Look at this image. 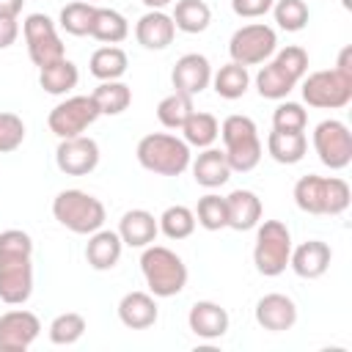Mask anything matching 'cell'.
I'll list each match as a JSON object with an SVG mask.
<instances>
[{
    "instance_id": "obj_2",
    "label": "cell",
    "mask_w": 352,
    "mask_h": 352,
    "mask_svg": "<svg viewBox=\"0 0 352 352\" xmlns=\"http://www.w3.org/2000/svg\"><path fill=\"white\" fill-rule=\"evenodd\" d=\"M308 72V52L297 44L283 47L280 52H275V58L258 69L256 74V91L264 99H286L292 94V88L305 77Z\"/></svg>"
},
{
    "instance_id": "obj_38",
    "label": "cell",
    "mask_w": 352,
    "mask_h": 352,
    "mask_svg": "<svg viewBox=\"0 0 352 352\" xmlns=\"http://www.w3.org/2000/svg\"><path fill=\"white\" fill-rule=\"evenodd\" d=\"M85 333V316L82 314H74V311H66V314H58L52 322H50V341L58 344V346H72L82 338Z\"/></svg>"
},
{
    "instance_id": "obj_29",
    "label": "cell",
    "mask_w": 352,
    "mask_h": 352,
    "mask_svg": "<svg viewBox=\"0 0 352 352\" xmlns=\"http://www.w3.org/2000/svg\"><path fill=\"white\" fill-rule=\"evenodd\" d=\"M91 99L99 107V116H121L132 104V88L121 80H104L94 88Z\"/></svg>"
},
{
    "instance_id": "obj_26",
    "label": "cell",
    "mask_w": 352,
    "mask_h": 352,
    "mask_svg": "<svg viewBox=\"0 0 352 352\" xmlns=\"http://www.w3.org/2000/svg\"><path fill=\"white\" fill-rule=\"evenodd\" d=\"M267 151L280 165H297L305 157V151H308V138H305V132L272 129L270 138H267Z\"/></svg>"
},
{
    "instance_id": "obj_39",
    "label": "cell",
    "mask_w": 352,
    "mask_h": 352,
    "mask_svg": "<svg viewBox=\"0 0 352 352\" xmlns=\"http://www.w3.org/2000/svg\"><path fill=\"white\" fill-rule=\"evenodd\" d=\"M272 14H275L278 28L286 33L302 30L308 25V16H311L305 0H278V3H272Z\"/></svg>"
},
{
    "instance_id": "obj_35",
    "label": "cell",
    "mask_w": 352,
    "mask_h": 352,
    "mask_svg": "<svg viewBox=\"0 0 352 352\" xmlns=\"http://www.w3.org/2000/svg\"><path fill=\"white\" fill-rule=\"evenodd\" d=\"M192 96H184V94H168L165 99H160V104H157V118H160V124L162 126H168V129H182L184 126V121L192 116Z\"/></svg>"
},
{
    "instance_id": "obj_27",
    "label": "cell",
    "mask_w": 352,
    "mask_h": 352,
    "mask_svg": "<svg viewBox=\"0 0 352 352\" xmlns=\"http://www.w3.org/2000/svg\"><path fill=\"white\" fill-rule=\"evenodd\" d=\"M77 82H80V72L69 58H60V60L38 69V85L52 96L69 94L72 88H77Z\"/></svg>"
},
{
    "instance_id": "obj_11",
    "label": "cell",
    "mask_w": 352,
    "mask_h": 352,
    "mask_svg": "<svg viewBox=\"0 0 352 352\" xmlns=\"http://www.w3.org/2000/svg\"><path fill=\"white\" fill-rule=\"evenodd\" d=\"M22 33H25L28 55L38 69L66 58V50H63V41L58 36V28L47 14H28L25 22H22Z\"/></svg>"
},
{
    "instance_id": "obj_47",
    "label": "cell",
    "mask_w": 352,
    "mask_h": 352,
    "mask_svg": "<svg viewBox=\"0 0 352 352\" xmlns=\"http://www.w3.org/2000/svg\"><path fill=\"white\" fill-rule=\"evenodd\" d=\"M88 3H96V0H88Z\"/></svg>"
},
{
    "instance_id": "obj_43",
    "label": "cell",
    "mask_w": 352,
    "mask_h": 352,
    "mask_svg": "<svg viewBox=\"0 0 352 352\" xmlns=\"http://www.w3.org/2000/svg\"><path fill=\"white\" fill-rule=\"evenodd\" d=\"M16 36H19L16 19H14V16H0V50L11 47V44L16 41Z\"/></svg>"
},
{
    "instance_id": "obj_40",
    "label": "cell",
    "mask_w": 352,
    "mask_h": 352,
    "mask_svg": "<svg viewBox=\"0 0 352 352\" xmlns=\"http://www.w3.org/2000/svg\"><path fill=\"white\" fill-rule=\"evenodd\" d=\"M308 113L302 110L300 102H280L272 113V129L280 132H305Z\"/></svg>"
},
{
    "instance_id": "obj_33",
    "label": "cell",
    "mask_w": 352,
    "mask_h": 352,
    "mask_svg": "<svg viewBox=\"0 0 352 352\" xmlns=\"http://www.w3.org/2000/svg\"><path fill=\"white\" fill-rule=\"evenodd\" d=\"M212 85L217 91V96L223 99H239L245 96L248 85H250V74H248V66H239V63H226L220 66L217 74H212Z\"/></svg>"
},
{
    "instance_id": "obj_41",
    "label": "cell",
    "mask_w": 352,
    "mask_h": 352,
    "mask_svg": "<svg viewBox=\"0 0 352 352\" xmlns=\"http://www.w3.org/2000/svg\"><path fill=\"white\" fill-rule=\"evenodd\" d=\"M25 140V121L16 113L0 110V154H11Z\"/></svg>"
},
{
    "instance_id": "obj_30",
    "label": "cell",
    "mask_w": 352,
    "mask_h": 352,
    "mask_svg": "<svg viewBox=\"0 0 352 352\" xmlns=\"http://www.w3.org/2000/svg\"><path fill=\"white\" fill-rule=\"evenodd\" d=\"M91 74L96 80H121L126 74V66H129V58L121 47L116 44H107V47H99L94 55H91Z\"/></svg>"
},
{
    "instance_id": "obj_16",
    "label": "cell",
    "mask_w": 352,
    "mask_h": 352,
    "mask_svg": "<svg viewBox=\"0 0 352 352\" xmlns=\"http://www.w3.org/2000/svg\"><path fill=\"white\" fill-rule=\"evenodd\" d=\"M170 82L176 94L184 96H198L204 88H209L212 82V66L206 60V55L201 52H187L176 60L173 72H170Z\"/></svg>"
},
{
    "instance_id": "obj_9",
    "label": "cell",
    "mask_w": 352,
    "mask_h": 352,
    "mask_svg": "<svg viewBox=\"0 0 352 352\" xmlns=\"http://www.w3.org/2000/svg\"><path fill=\"white\" fill-rule=\"evenodd\" d=\"M302 99L319 110H338L352 102V77L338 69H322L302 80Z\"/></svg>"
},
{
    "instance_id": "obj_15",
    "label": "cell",
    "mask_w": 352,
    "mask_h": 352,
    "mask_svg": "<svg viewBox=\"0 0 352 352\" xmlns=\"http://www.w3.org/2000/svg\"><path fill=\"white\" fill-rule=\"evenodd\" d=\"M41 333V322L33 311L14 308L0 316V352H25Z\"/></svg>"
},
{
    "instance_id": "obj_20",
    "label": "cell",
    "mask_w": 352,
    "mask_h": 352,
    "mask_svg": "<svg viewBox=\"0 0 352 352\" xmlns=\"http://www.w3.org/2000/svg\"><path fill=\"white\" fill-rule=\"evenodd\" d=\"M176 36V25L165 11H146L135 22V38L146 50H165Z\"/></svg>"
},
{
    "instance_id": "obj_10",
    "label": "cell",
    "mask_w": 352,
    "mask_h": 352,
    "mask_svg": "<svg viewBox=\"0 0 352 352\" xmlns=\"http://www.w3.org/2000/svg\"><path fill=\"white\" fill-rule=\"evenodd\" d=\"M275 47H278L275 30L264 22H250L234 30L228 41V55L239 66H256V63H267L275 55Z\"/></svg>"
},
{
    "instance_id": "obj_31",
    "label": "cell",
    "mask_w": 352,
    "mask_h": 352,
    "mask_svg": "<svg viewBox=\"0 0 352 352\" xmlns=\"http://www.w3.org/2000/svg\"><path fill=\"white\" fill-rule=\"evenodd\" d=\"M170 19L182 33H204L212 22V11L204 0H179Z\"/></svg>"
},
{
    "instance_id": "obj_46",
    "label": "cell",
    "mask_w": 352,
    "mask_h": 352,
    "mask_svg": "<svg viewBox=\"0 0 352 352\" xmlns=\"http://www.w3.org/2000/svg\"><path fill=\"white\" fill-rule=\"evenodd\" d=\"M140 3H143L148 11H162V8H165V6H170L173 0H140Z\"/></svg>"
},
{
    "instance_id": "obj_22",
    "label": "cell",
    "mask_w": 352,
    "mask_h": 352,
    "mask_svg": "<svg viewBox=\"0 0 352 352\" xmlns=\"http://www.w3.org/2000/svg\"><path fill=\"white\" fill-rule=\"evenodd\" d=\"M157 300L151 292H126L118 302V319L129 330H146L157 322Z\"/></svg>"
},
{
    "instance_id": "obj_14",
    "label": "cell",
    "mask_w": 352,
    "mask_h": 352,
    "mask_svg": "<svg viewBox=\"0 0 352 352\" xmlns=\"http://www.w3.org/2000/svg\"><path fill=\"white\" fill-rule=\"evenodd\" d=\"M55 165L66 176H88L99 165V143L88 135L63 138L55 148Z\"/></svg>"
},
{
    "instance_id": "obj_23",
    "label": "cell",
    "mask_w": 352,
    "mask_h": 352,
    "mask_svg": "<svg viewBox=\"0 0 352 352\" xmlns=\"http://www.w3.org/2000/svg\"><path fill=\"white\" fill-rule=\"evenodd\" d=\"M121 250H124V242L118 236V231H107V228H99L94 234H88V245H85V258L94 270L104 272V270H113L121 258Z\"/></svg>"
},
{
    "instance_id": "obj_42",
    "label": "cell",
    "mask_w": 352,
    "mask_h": 352,
    "mask_svg": "<svg viewBox=\"0 0 352 352\" xmlns=\"http://www.w3.org/2000/svg\"><path fill=\"white\" fill-rule=\"evenodd\" d=\"M231 8L236 16L256 19V16H264L267 11H272V0H231Z\"/></svg>"
},
{
    "instance_id": "obj_17",
    "label": "cell",
    "mask_w": 352,
    "mask_h": 352,
    "mask_svg": "<svg viewBox=\"0 0 352 352\" xmlns=\"http://www.w3.org/2000/svg\"><path fill=\"white\" fill-rule=\"evenodd\" d=\"M256 322H258V327H264L270 333L292 330L294 322H297V305H294L292 297H286L280 292L264 294L256 302Z\"/></svg>"
},
{
    "instance_id": "obj_19",
    "label": "cell",
    "mask_w": 352,
    "mask_h": 352,
    "mask_svg": "<svg viewBox=\"0 0 352 352\" xmlns=\"http://www.w3.org/2000/svg\"><path fill=\"white\" fill-rule=\"evenodd\" d=\"M187 324L198 338L214 341V338H223L228 333V311L220 302L198 300L187 314Z\"/></svg>"
},
{
    "instance_id": "obj_44",
    "label": "cell",
    "mask_w": 352,
    "mask_h": 352,
    "mask_svg": "<svg viewBox=\"0 0 352 352\" xmlns=\"http://www.w3.org/2000/svg\"><path fill=\"white\" fill-rule=\"evenodd\" d=\"M336 69H338L341 74H346V77H352V47H344V50L338 52V60H336Z\"/></svg>"
},
{
    "instance_id": "obj_4",
    "label": "cell",
    "mask_w": 352,
    "mask_h": 352,
    "mask_svg": "<svg viewBox=\"0 0 352 352\" xmlns=\"http://www.w3.org/2000/svg\"><path fill=\"white\" fill-rule=\"evenodd\" d=\"M140 272L154 297H176L187 286V264L170 248L146 245L140 256Z\"/></svg>"
},
{
    "instance_id": "obj_45",
    "label": "cell",
    "mask_w": 352,
    "mask_h": 352,
    "mask_svg": "<svg viewBox=\"0 0 352 352\" xmlns=\"http://www.w3.org/2000/svg\"><path fill=\"white\" fill-rule=\"evenodd\" d=\"M22 6H25V0H0V16H14L16 19Z\"/></svg>"
},
{
    "instance_id": "obj_21",
    "label": "cell",
    "mask_w": 352,
    "mask_h": 352,
    "mask_svg": "<svg viewBox=\"0 0 352 352\" xmlns=\"http://www.w3.org/2000/svg\"><path fill=\"white\" fill-rule=\"evenodd\" d=\"M157 234H160V223L146 209H129L118 220V236L126 248H146L157 239Z\"/></svg>"
},
{
    "instance_id": "obj_12",
    "label": "cell",
    "mask_w": 352,
    "mask_h": 352,
    "mask_svg": "<svg viewBox=\"0 0 352 352\" xmlns=\"http://www.w3.org/2000/svg\"><path fill=\"white\" fill-rule=\"evenodd\" d=\"M314 151L330 170H344L352 162V132L338 118H324L314 129Z\"/></svg>"
},
{
    "instance_id": "obj_32",
    "label": "cell",
    "mask_w": 352,
    "mask_h": 352,
    "mask_svg": "<svg viewBox=\"0 0 352 352\" xmlns=\"http://www.w3.org/2000/svg\"><path fill=\"white\" fill-rule=\"evenodd\" d=\"M182 132H184V143H187V146L209 148V146L217 140V135H220V121H217L212 113L192 110V116L184 121Z\"/></svg>"
},
{
    "instance_id": "obj_34",
    "label": "cell",
    "mask_w": 352,
    "mask_h": 352,
    "mask_svg": "<svg viewBox=\"0 0 352 352\" xmlns=\"http://www.w3.org/2000/svg\"><path fill=\"white\" fill-rule=\"evenodd\" d=\"M157 223H160V231L168 239H176L179 242V239H187L195 231V212L187 209V206H182V204H176V206H168L157 217Z\"/></svg>"
},
{
    "instance_id": "obj_8",
    "label": "cell",
    "mask_w": 352,
    "mask_h": 352,
    "mask_svg": "<svg viewBox=\"0 0 352 352\" xmlns=\"http://www.w3.org/2000/svg\"><path fill=\"white\" fill-rule=\"evenodd\" d=\"M292 256V234L280 220H264L256 231L253 245V264L261 275L275 278L289 267Z\"/></svg>"
},
{
    "instance_id": "obj_3",
    "label": "cell",
    "mask_w": 352,
    "mask_h": 352,
    "mask_svg": "<svg viewBox=\"0 0 352 352\" xmlns=\"http://www.w3.org/2000/svg\"><path fill=\"white\" fill-rule=\"evenodd\" d=\"M352 201V190L338 176L308 173L294 184V204L305 214H341Z\"/></svg>"
},
{
    "instance_id": "obj_37",
    "label": "cell",
    "mask_w": 352,
    "mask_h": 352,
    "mask_svg": "<svg viewBox=\"0 0 352 352\" xmlns=\"http://www.w3.org/2000/svg\"><path fill=\"white\" fill-rule=\"evenodd\" d=\"M195 223L206 231H220V228H228V206H226V198L214 195V192H206L204 198H198V206H195Z\"/></svg>"
},
{
    "instance_id": "obj_24",
    "label": "cell",
    "mask_w": 352,
    "mask_h": 352,
    "mask_svg": "<svg viewBox=\"0 0 352 352\" xmlns=\"http://www.w3.org/2000/svg\"><path fill=\"white\" fill-rule=\"evenodd\" d=\"M192 162V176L201 187L206 190H214V187H223L228 179H231V165L226 160V151L220 148H204Z\"/></svg>"
},
{
    "instance_id": "obj_25",
    "label": "cell",
    "mask_w": 352,
    "mask_h": 352,
    "mask_svg": "<svg viewBox=\"0 0 352 352\" xmlns=\"http://www.w3.org/2000/svg\"><path fill=\"white\" fill-rule=\"evenodd\" d=\"M228 206V228L234 231H250L261 223V198L253 190H234L226 195Z\"/></svg>"
},
{
    "instance_id": "obj_1",
    "label": "cell",
    "mask_w": 352,
    "mask_h": 352,
    "mask_svg": "<svg viewBox=\"0 0 352 352\" xmlns=\"http://www.w3.org/2000/svg\"><path fill=\"white\" fill-rule=\"evenodd\" d=\"M33 294V239L19 228L0 231V300L22 305Z\"/></svg>"
},
{
    "instance_id": "obj_13",
    "label": "cell",
    "mask_w": 352,
    "mask_h": 352,
    "mask_svg": "<svg viewBox=\"0 0 352 352\" xmlns=\"http://www.w3.org/2000/svg\"><path fill=\"white\" fill-rule=\"evenodd\" d=\"M99 118V107L91 96H69L63 102H58L50 116H47V126L55 138H74L82 135L94 121Z\"/></svg>"
},
{
    "instance_id": "obj_6",
    "label": "cell",
    "mask_w": 352,
    "mask_h": 352,
    "mask_svg": "<svg viewBox=\"0 0 352 352\" xmlns=\"http://www.w3.org/2000/svg\"><path fill=\"white\" fill-rule=\"evenodd\" d=\"M220 138H223V146H226L223 151H226L231 170L248 173L261 162V140H258V129L253 118L239 116V113L228 116L220 124Z\"/></svg>"
},
{
    "instance_id": "obj_5",
    "label": "cell",
    "mask_w": 352,
    "mask_h": 352,
    "mask_svg": "<svg viewBox=\"0 0 352 352\" xmlns=\"http://www.w3.org/2000/svg\"><path fill=\"white\" fill-rule=\"evenodd\" d=\"M135 154L146 170L160 173V176H182L192 160L190 146L182 138L168 135V132H151L140 138Z\"/></svg>"
},
{
    "instance_id": "obj_28",
    "label": "cell",
    "mask_w": 352,
    "mask_h": 352,
    "mask_svg": "<svg viewBox=\"0 0 352 352\" xmlns=\"http://www.w3.org/2000/svg\"><path fill=\"white\" fill-rule=\"evenodd\" d=\"M96 41L102 44H121L126 36H129V22L121 11L116 8H99L96 6V14H94V22H91V33Z\"/></svg>"
},
{
    "instance_id": "obj_36",
    "label": "cell",
    "mask_w": 352,
    "mask_h": 352,
    "mask_svg": "<svg viewBox=\"0 0 352 352\" xmlns=\"http://www.w3.org/2000/svg\"><path fill=\"white\" fill-rule=\"evenodd\" d=\"M94 14H96V6L88 3V0H77V3H69L60 8V28L69 33V36H88L91 33V22H94Z\"/></svg>"
},
{
    "instance_id": "obj_7",
    "label": "cell",
    "mask_w": 352,
    "mask_h": 352,
    "mask_svg": "<svg viewBox=\"0 0 352 352\" xmlns=\"http://www.w3.org/2000/svg\"><path fill=\"white\" fill-rule=\"evenodd\" d=\"M55 220L72 234H94L104 226V204L85 190H60L52 201Z\"/></svg>"
},
{
    "instance_id": "obj_18",
    "label": "cell",
    "mask_w": 352,
    "mask_h": 352,
    "mask_svg": "<svg viewBox=\"0 0 352 352\" xmlns=\"http://www.w3.org/2000/svg\"><path fill=\"white\" fill-rule=\"evenodd\" d=\"M330 261H333V250H330V245L322 242V239H308V242L292 248V256H289V267H292L300 278H305V280L322 278V275L327 272Z\"/></svg>"
}]
</instances>
